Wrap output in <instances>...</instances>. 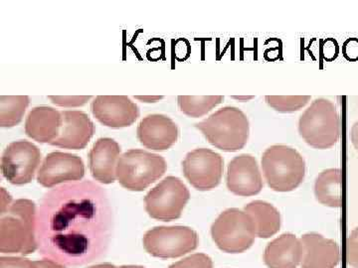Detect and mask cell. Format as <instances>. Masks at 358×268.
Returning a JSON list of instances; mask_svg holds the SVG:
<instances>
[{"mask_svg": "<svg viewBox=\"0 0 358 268\" xmlns=\"http://www.w3.org/2000/svg\"><path fill=\"white\" fill-rule=\"evenodd\" d=\"M36 207L30 200L14 202L0 220V251L30 255L37 246Z\"/></svg>", "mask_w": 358, "mask_h": 268, "instance_id": "obj_2", "label": "cell"}, {"mask_svg": "<svg viewBox=\"0 0 358 268\" xmlns=\"http://www.w3.org/2000/svg\"><path fill=\"white\" fill-rule=\"evenodd\" d=\"M301 239L292 234H284L268 244L264 260L268 268H296L301 262Z\"/></svg>", "mask_w": 358, "mask_h": 268, "instance_id": "obj_19", "label": "cell"}, {"mask_svg": "<svg viewBox=\"0 0 358 268\" xmlns=\"http://www.w3.org/2000/svg\"><path fill=\"white\" fill-rule=\"evenodd\" d=\"M92 98H93L92 96H48L49 100H50L54 105L63 107H83Z\"/></svg>", "mask_w": 358, "mask_h": 268, "instance_id": "obj_27", "label": "cell"}, {"mask_svg": "<svg viewBox=\"0 0 358 268\" xmlns=\"http://www.w3.org/2000/svg\"><path fill=\"white\" fill-rule=\"evenodd\" d=\"M91 110L101 124L110 128H129L140 117L138 105L127 96H96Z\"/></svg>", "mask_w": 358, "mask_h": 268, "instance_id": "obj_12", "label": "cell"}, {"mask_svg": "<svg viewBox=\"0 0 358 268\" xmlns=\"http://www.w3.org/2000/svg\"><path fill=\"white\" fill-rule=\"evenodd\" d=\"M261 163L268 187L275 192L294 191L305 179V159L288 145L268 147L263 154Z\"/></svg>", "mask_w": 358, "mask_h": 268, "instance_id": "obj_4", "label": "cell"}, {"mask_svg": "<svg viewBox=\"0 0 358 268\" xmlns=\"http://www.w3.org/2000/svg\"><path fill=\"white\" fill-rule=\"evenodd\" d=\"M303 256L301 268H331L334 263V246L317 234H303L301 239Z\"/></svg>", "mask_w": 358, "mask_h": 268, "instance_id": "obj_20", "label": "cell"}, {"mask_svg": "<svg viewBox=\"0 0 358 268\" xmlns=\"http://www.w3.org/2000/svg\"><path fill=\"white\" fill-rule=\"evenodd\" d=\"M266 103L268 107L275 112L282 114H292L299 112L310 103V96H265Z\"/></svg>", "mask_w": 358, "mask_h": 268, "instance_id": "obj_25", "label": "cell"}, {"mask_svg": "<svg viewBox=\"0 0 358 268\" xmlns=\"http://www.w3.org/2000/svg\"><path fill=\"white\" fill-rule=\"evenodd\" d=\"M121 147L113 138H99L90 150V171L92 176L102 184H112L115 181V169L119 161Z\"/></svg>", "mask_w": 358, "mask_h": 268, "instance_id": "obj_17", "label": "cell"}, {"mask_svg": "<svg viewBox=\"0 0 358 268\" xmlns=\"http://www.w3.org/2000/svg\"><path fill=\"white\" fill-rule=\"evenodd\" d=\"M254 96H232V98H235V100H245V102H247V100H252Z\"/></svg>", "mask_w": 358, "mask_h": 268, "instance_id": "obj_34", "label": "cell"}, {"mask_svg": "<svg viewBox=\"0 0 358 268\" xmlns=\"http://www.w3.org/2000/svg\"><path fill=\"white\" fill-rule=\"evenodd\" d=\"M88 268H121L115 267V265H110V263H103V265H94V267Z\"/></svg>", "mask_w": 358, "mask_h": 268, "instance_id": "obj_33", "label": "cell"}, {"mask_svg": "<svg viewBox=\"0 0 358 268\" xmlns=\"http://www.w3.org/2000/svg\"><path fill=\"white\" fill-rule=\"evenodd\" d=\"M212 239L221 251L241 253L255 241L256 227L245 211L228 209L220 214L211 227Z\"/></svg>", "mask_w": 358, "mask_h": 268, "instance_id": "obj_7", "label": "cell"}, {"mask_svg": "<svg viewBox=\"0 0 358 268\" xmlns=\"http://www.w3.org/2000/svg\"><path fill=\"white\" fill-rule=\"evenodd\" d=\"M166 169V160L160 155L131 149L120 157L115 175L122 187L141 192L162 178Z\"/></svg>", "mask_w": 358, "mask_h": 268, "instance_id": "obj_5", "label": "cell"}, {"mask_svg": "<svg viewBox=\"0 0 358 268\" xmlns=\"http://www.w3.org/2000/svg\"><path fill=\"white\" fill-rule=\"evenodd\" d=\"M227 188L240 197L258 195L263 189V179L255 157L241 154L230 162L226 176Z\"/></svg>", "mask_w": 358, "mask_h": 268, "instance_id": "obj_14", "label": "cell"}, {"mask_svg": "<svg viewBox=\"0 0 358 268\" xmlns=\"http://www.w3.org/2000/svg\"><path fill=\"white\" fill-rule=\"evenodd\" d=\"M85 176L83 160L75 154L51 152L45 157L37 181L45 188L81 180Z\"/></svg>", "mask_w": 358, "mask_h": 268, "instance_id": "obj_13", "label": "cell"}, {"mask_svg": "<svg viewBox=\"0 0 358 268\" xmlns=\"http://www.w3.org/2000/svg\"><path fill=\"white\" fill-rule=\"evenodd\" d=\"M60 133L51 145L64 149L81 150L95 133V124L89 115L80 110H63Z\"/></svg>", "mask_w": 358, "mask_h": 268, "instance_id": "obj_16", "label": "cell"}, {"mask_svg": "<svg viewBox=\"0 0 358 268\" xmlns=\"http://www.w3.org/2000/svg\"><path fill=\"white\" fill-rule=\"evenodd\" d=\"M138 140L148 149L164 151L178 142V124L164 114H150L138 124Z\"/></svg>", "mask_w": 358, "mask_h": 268, "instance_id": "obj_15", "label": "cell"}, {"mask_svg": "<svg viewBox=\"0 0 358 268\" xmlns=\"http://www.w3.org/2000/svg\"><path fill=\"white\" fill-rule=\"evenodd\" d=\"M223 96H179V110L190 117H201L222 103Z\"/></svg>", "mask_w": 358, "mask_h": 268, "instance_id": "obj_23", "label": "cell"}, {"mask_svg": "<svg viewBox=\"0 0 358 268\" xmlns=\"http://www.w3.org/2000/svg\"><path fill=\"white\" fill-rule=\"evenodd\" d=\"M299 133L315 149H327L338 142L339 117L333 103L324 98L313 100L299 119Z\"/></svg>", "mask_w": 358, "mask_h": 268, "instance_id": "obj_6", "label": "cell"}, {"mask_svg": "<svg viewBox=\"0 0 358 268\" xmlns=\"http://www.w3.org/2000/svg\"><path fill=\"white\" fill-rule=\"evenodd\" d=\"M121 268H145V267H138V265H124V267H122Z\"/></svg>", "mask_w": 358, "mask_h": 268, "instance_id": "obj_35", "label": "cell"}, {"mask_svg": "<svg viewBox=\"0 0 358 268\" xmlns=\"http://www.w3.org/2000/svg\"><path fill=\"white\" fill-rule=\"evenodd\" d=\"M196 232L188 227H157L143 237V246L150 255L159 258H176L199 246Z\"/></svg>", "mask_w": 358, "mask_h": 268, "instance_id": "obj_9", "label": "cell"}, {"mask_svg": "<svg viewBox=\"0 0 358 268\" xmlns=\"http://www.w3.org/2000/svg\"><path fill=\"white\" fill-rule=\"evenodd\" d=\"M112 208L107 194L90 181L71 183L45 195L36 215L39 253L77 267L100 260L109 248Z\"/></svg>", "mask_w": 358, "mask_h": 268, "instance_id": "obj_1", "label": "cell"}, {"mask_svg": "<svg viewBox=\"0 0 358 268\" xmlns=\"http://www.w3.org/2000/svg\"><path fill=\"white\" fill-rule=\"evenodd\" d=\"M244 211L255 223L257 237L268 239L279 232L281 215L273 204L258 200L246 204Z\"/></svg>", "mask_w": 358, "mask_h": 268, "instance_id": "obj_21", "label": "cell"}, {"mask_svg": "<svg viewBox=\"0 0 358 268\" xmlns=\"http://www.w3.org/2000/svg\"><path fill=\"white\" fill-rule=\"evenodd\" d=\"M136 100H141L143 103H152L159 102L160 100L164 98V96H134Z\"/></svg>", "mask_w": 358, "mask_h": 268, "instance_id": "obj_31", "label": "cell"}, {"mask_svg": "<svg viewBox=\"0 0 358 268\" xmlns=\"http://www.w3.org/2000/svg\"><path fill=\"white\" fill-rule=\"evenodd\" d=\"M189 199V190L185 183L178 177L169 176L148 193L145 211L155 220L171 222L181 217Z\"/></svg>", "mask_w": 358, "mask_h": 268, "instance_id": "obj_8", "label": "cell"}, {"mask_svg": "<svg viewBox=\"0 0 358 268\" xmlns=\"http://www.w3.org/2000/svg\"><path fill=\"white\" fill-rule=\"evenodd\" d=\"M29 103L30 98L27 96H0V126L13 128L20 124Z\"/></svg>", "mask_w": 358, "mask_h": 268, "instance_id": "obj_22", "label": "cell"}, {"mask_svg": "<svg viewBox=\"0 0 358 268\" xmlns=\"http://www.w3.org/2000/svg\"><path fill=\"white\" fill-rule=\"evenodd\" d=\"M35 265L37 268H66L64 265L51 260H38L35 262Z\"/></svg>", "mask_w": 358, "mask_h": 268, "instance_id": "obj_29", "label": "cell"}, {"mask_svg": "<svg viewBox=\"0 0 358 268\" xmlns=\"http://www.w3.org/2000/svg\"><path fill=\"white\" fill-rule=\"evenodd\" d=\"M169 268H213L211 258L203 253H196L173 263Z\"/></svg>", "mask_w": 358, "mask_h": 268, "instance_id": "obj_26", "label": "cell"}, {"mask_svg": "<svg viewBox=\"0 0 358 268\" xmlns=\"http://www.w3.org/2000/svg\"><path fill=\"white\" fill-rule=\"evenodd\" d=\"M41 162V151L36 145L26 140L13 141L4 150L1 171L13 185L31 182Z\"/></svg>", "mask_w": 358, "mask_h": 268, "instance_id": "obj_10", "label": "cell"}, {"mask_svg": "<svg viewBox=\"0 0 358 268\" xmlns=\"http://www.w3.org/2000/svg\"><path fill=\"white\" fill-rule=\"evenodd\" d=\"M353 144L355 145V147L357 148L358 150V122L355 124L352 128V134Z\"/></svg>", "mask_w": 358, "mask_h": 268, "instance_id": "obj_32", "label": "cell"}, {"mask_svg": "<svg viewBox=\"0 0 358 268\" xmlns=\"http://www.w3.org/2000/svg\"><path fill=\"white\" fill-rule=\"evenodd\" d=\"M208 142L225 152L243 149L249 140L248 117L241 110L225 107L195 124Z\"/></svg>", "mask_w": 358, "mask_h": 268, "instance_id": "obj_3", "label": "cell"}, {"mask_svg": "<svg viewBox=\"0 0 358 268\" xmlns=\"http://www.w3.org/2000/svg\"><path fill=\"white\" fill-rule=\"evenodd\" d=\"M1 214H3L6 213V211L8 210L9 207L11 206L13 198L9 196L8 193H6L3 188L1 189Z\"/></svg>", "mask_w": 358, "mask_h": 268, "instance_id": "obj_30", "label": "cell"}, {"mask_svg": "<svg viewBox=\"0 0 358 268\" xmlns=\"http://www.w3.org/2000/svg\"><path fill=\"white\" fill-rule=\"evenodd\" d=\"M0 268H37L35 262H30L24 258H0Z\"/></svg>", "mask_w": 358, "mask_h": 268, "instance_id": "obj_28", "label": "cell"}, {"mask_svg": "<svg viewBox=\"0 0 358 268\" xmlns=\"http://www.w3.org/2000/svg\"><path fill=\"white\" fill-rule=\"evenodd\" d=\"M62 114L50 107H37L30 110L25 121V133L39 143L51 144L60 133Z\"/></svg>", "mask_w": 358, "mask_h": 268, "instance_id": "obj_18", "label": "cell"}, {"mask_svg": "<svg viewBox=\"0 0 358 268\" xmlns=\"http://www.w3.org/2000/svg\"><path fill=\"white\" fill-rule=\"evenodd\" d=\"M182 169L185 178L195 189L209 191L220 184L224 160L213 150L197 148L186 155Z\"/></svg>", "mask_w": 358, "mask_h": 268, "instance_id": "obj_11", "label": "cell"}, {"mask_svg": "<svg viewBox=\"0 0 358 268\" xmlns=\"http://www.w3.org/2000/svg\"><path fill=\"white\" fill-rule=\"evenodd\" d=\"M338 170H327L320 174L315 185L317 201L327 206H336L338 197L334 194V188L338 184Z\"/></svg>", "mask_w": 358, "mask_h": 268, "instance_id": "obj_24", "label": "cell"}]
</instances>
